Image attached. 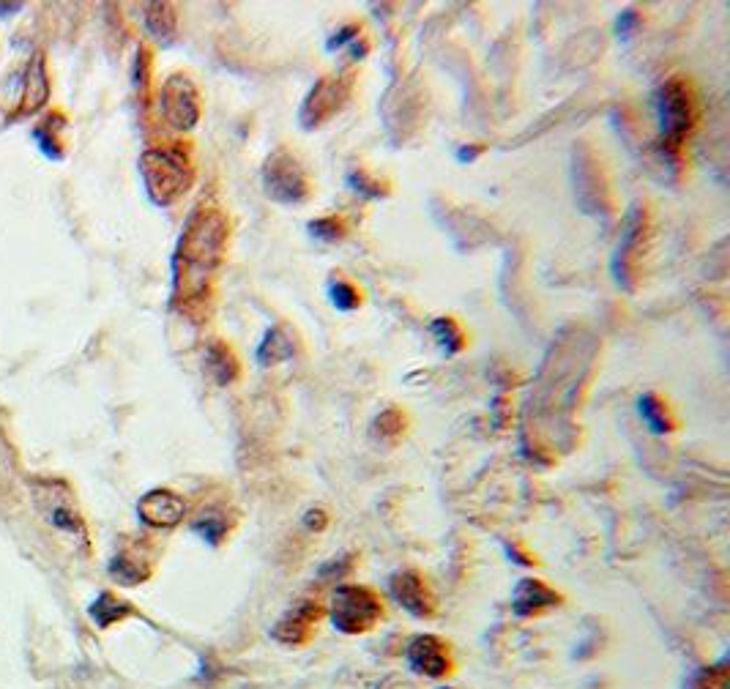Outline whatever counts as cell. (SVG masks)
Here are the masks:
<instances>
[{
    "label": "cell",
    "instance_id": "1",
    "mask_svg": "<svg viewBox=\"0 0 730 689\" xmlns=\"http://www.w3.org/2000/svg\"><path fill=\"white\" fill-rule=\"evenodd\" d=\"M230 241V219L214 203H203L189 216L173 258L175 299L197 304L211 293L216 271L222 268Z\"/></svg>",
    "mask_w": 730,
    "mask_h": 689
},
{
    "label": "cell",
    "instance_id": "2",
    "mask_svg": "<svg viewBox=\"0 0 730 689\" xmlns=\"http://www.w3.org/2000/svg\"><path fill=\"white\" fill-rule=\"evenodd\" d=\"M140 173H143L148 197L162 208L181 200L195 181V167L189 162V154L184 148H173V145L148 148L140 156Z\"/></svg>",
    "mask_w": 730,
    "mask_h": 689
},
{
    "label": "cell",
    "instance_id": "3",
    "mask_svg": "<svg viewBox=\"0 0 730 689\" xmlns=\"http://www.w3.org/2000/svg\"><path fill=\"white\" fill-rule=\"evenodd\" d=\"M657 113H659V140H662V151L676 156L681 145L687 143L692 129L698 126L700 107L698 96L692 91V85L684 77H670L659 85L657 91Z\"/></svg>",
    "mask_w": 730,
    "mask_h": 689
},
{
    "label": "cell",
    "instance_id": "4",
    "mask_svg": "<svg viewBox=\"0 0 730 689\" xmlns=\"http://www.w3.org/2000/svg\"><path fill=\"white\" fill-rule=\"evenodd\" d=\"M329 618L345 635H364L381 624L383 599L370 586H340L329 605Z\"/></svg>",
    "mask_w": 730,
    "mask_h": 689
},
{
    "label": "cell",
    "instance_id": "5",
    "mask_svg": "<svg viewBox=\"0 0 730 689\" xmlns=\"http://www.w3.org/2000/svg\"><path fill=\"white\" fill-rule=\"evenodd\" d=\"M263 186L266 195L279 206H301L312 195V181L307 170L288 148H277L263 165Z\"/></svg>",
    "mask_w": 730,
    "mask_h": 689
},
{
    "label": "cell",
    "instance_id": "6",
    "mask_svg": "<svg viewBox=\"0 0 730 689\" xmlns=\"http://www.w3.org/2000/svg\"><path fill=\"white\" fill-rule=\"evenodd\" d=\"M353 83H356V77L350 72L320 77L318 83L309 88L307 99L301 102V126L318 129V126L329 124L334 115H340L342 107L348 104L350 93H353Z\"/></svg>",
    "mask_w": 730,
    "mask_h": 689
},
{
    "label": "cell",
    "instance_id": "7",
    "mask_svg": "<svg viewBox=\"0 0 730 689\" xmlns=\"http://www.w3.org/2000/svg\"><path fill=\"white\" fill-rule=\"evenodd\" d=\"M159 104H162V115H165L167 124L178 132H189L200 121V93L186 74L167 77L162 93H159Z\"/></svg>",
    "mask_w": 730,
    "mask_h": 689
},
{
    "label": "cell",
    "instance_id": "8",
    "mask_svg": "<svg viewBox=\"0 0 730 689\" xmlns=\"http://www.w3.org/2000/svg\"><path fill=\"white\" fill-rule=\"evenodd\" d=\"M323 613L326 610H323L318 599H299L274 624L271 638L282 643V646H307L309 640L315 638V632H318Z\"/></svg>",
    "mask_w": 730,
    "mask_h": 689
},
{
    "label": "cell",
    "instance_id": "9",
    "mask_svg": "<svg viewBox=\"0 0 730 689\" xmlns=\"http://www.w3.org/2000/svg\"><path fill=\"white\" fill-rule=\"evenodd\" d=\"M405 659L408 668L424 679H446L454 670L452 648L438 635H416L405 648Z\"/></svg>",
    "mask_w": 730,
    "mask_h": 689
},
{
    "label": "cell",
    "instance_id": "10",
    "mask_svg": "<svg viewBox=\"0 0 730 689\" xmlns=\"http://www.w3.org/2000/svg\"><path fill=\"white\" fill-rule=\"evenodd\" d=\"M389 591L394 602L400 607H405L411 616L416 618H432L435 610H438V599L432 594L430 583L422 572L416 569H402V572H394L389 580Z\"/></svg>",
    "mask_w": 730,
    "mask_h": 689
},
{
    "label": "cell",
    "instance_id": "11",
    "mask_svg": "<svg viewBox=\"0 0 730 689\" xmlns=\"http://www.w3.org/2000/svg\"><path fill=\"white\" fill-rule=\"evenodd\" d=\"M137 515L151 528H175L186 517V501L173 490H151L137 501Z\"/></svg>",
    "mask_w": 730,
    "mask_h": 689
},
{
    "label": "cell",
    "instance_id": "12",
    "mask_svg": "<svg viewBox=\"0 0 730 689\" xmlns=\"http://www.w3.org/2000/svg\"><path fill=\"white\" fill-rule=\"evenodd\" d=\"M558 605H561V594L556 588L542 583V580H536V577H523L515 586V591H512V610L520 618L542 616V613Z\"/></svg>",
    "mask_w": 730,
    "mask_h": 689
},
{
    "label": "cell",
    "instance_id": "13",
    "mask_svg": "<svg viewBox=\"0 0 730 689\" xmlns=\"http://www.w3.org/2000/svg\"><path fill=\"white\" fill-rule=\"evenodd\" d=\"M47 93H50V85H47V72H44V55L36 52L28 63V69H25V93H22L20 115H31L39 107H44Z\"/></svg>",
    "mask_w": 730,
    "mask_h": 689
},
{
    "label": "cell",
    "instance_id": "14",
    "mask_svg": "<svg viewBox=\"0 0 730 689\" xmlns=\"http://www.w3.org/2000/svg\"><path fill=\"white\" fill-rule=\"evenodd\" d=\"M293 353H296V337H293V331L285 323H279V326L266 331V337H263L258 348V361L260 367H271V364H279V361L293 359Z\"/></svg>",
    "mask_w": 730,
    "mask_h": 689
},
{
    "label": "cell",
    "instance_id": "15",
    "mask_svg": "<svg viewBox=\"0 0 730 689\" xmlns=\"http://www.w3.org/2000/svg\"><path fill=\"white\" fill-rule=\"evenodd\" d=\"M206 367L219 386H230L241 375V364H238V356L233 353V348L219 340L211 342L206 348Z\"/></svg>",
    "mask_w": 730,
    "mask_h": 689
},
{
    "label": "cell",
    "instance_id": "16",
    "mask_svg": "<svg viewBox=\"0 0 730 689\" xmlns=\"http://www.w3.org/2000/svg\"><path fill=\"white\" fill-rule=\"evenodd\" d=\"M110 575L121 583V586H137L151 577V561L140 550H129V553H118L110 561Z\"/></svg>",
    "mask_w": 730,
    "mask_h": 689
},
{
    "label": "cell",
    "instance_id": "17",
    "mask_svg": "<svg viewBox=\"0 0 730 689\" xmlns=\"http://www.w3.org/2000/svg\"><path fill=\"white\" fill-rule=\"evenodd\" d=\"M88 616H91L99 627H113L118 621L134 616V607L129 605L126 599L115 597L110 591H104V594H99L96 602L88 607Z\"/></svg>",
    "mask_w": 730,
    "mask_h": 689
},
{
    "label": "cell",
    "instance_id": "18",
    "mask_svg": "<svg viewBox=\"0 0 730 689\" xmlns=\"http://www.w3.org/2000/svg\"><path fill=\"white\" fill-rule=\"evenodd\" d=\"M640 416H643V422L651 432H657V435H665V432L676 430V419H673V413H670L668 402L659 400L657 394H643L640 397Z\"/></svg>",
    "mask_w": 730,
    "mask_h": 689
},
{
    "label": "cell",
    "instance_id": "19",
    "mask_svg": "<svg viewBox=\"0 0 730 689\" xmlns=\"http://www.w3.org/2000/svg\"><path fill=\"white\" fill-rule=\"evenodd\" d=\"M145 25H148V31L154 33L156 39L170 42L175 36V28H178V14H175L170 3H151L145 9Z\"/></svg>",
    "mask_w": 730,
    "mask_h": 689
},
{
    "label": "cell",
    "instance_id": "20",
    "mask_svg": "<svg viewBox=\"0 0 730 689\" xmlns=\"http://www.w3.org/2000/svg\"><path fill=\"white\" fill-rule=\"evenodd\" d=\"M192 528H195V534L206 539L208 545H219L230 534V520H227L225 509H206V512H200Z\"/></svg>",
    "mask_w": 730,
    "mask_h": 689
},
{
    "label": "cell",
    "instance_id": "21",
    "mask_svg": "<svg viewBox=\"0 0 730 689\" xmlns=\"http://www.w3.org/2000/svg\"><path fill=\"white\" fill-rule=\"evenodd\" d=\"M47 517H50V523L55 525V528H61V531H66V534H74V536H80V539H85L83 517L77 515V509H74L66 498H61V501H55V504L47 506Z\"/></svg>",
    "mask_w": 730,
    "mask_h": 689
},
{
    "label": "cell",
    "instance_id": "22",
    "mask_svg": "<svg viewBox=\"0 0 730 689\" xmlns=\"http://www.w3.org/2000/svg\"><path fill=\"white\" fill-rule=\"evenodd\" d=\"M432 337L438 340L446 353H457V350H463L465 345V337H463V329L454 323L452 318H438L432 323Z\"/></svg>",
    "mask_w": 730,
    "mask_h": 689
},
{
    "label": "cell",
    "instance_id": "23",
    "mask_svg": "<svg viewBox=\"0 0 730 689\" xmlns=\"http://www.w3.org/2000/svg\"><path fill=\"white\" fill-rule=\"evenodd\" d=\"M329 299L340 312H353L361 304V290L348 279H334L329 285Z\"/></svg>",
    "mask_w": 730,
    "mask_h": 689
},
{
    "label": "cell",
    "instance_id": "24",
    "mask_svg": "<svg viewBox=\"0 0 730 689\" xmlns=\"http://www.w3.org/2000/svg\"><path fill=\"white\" fill-rule=\"evenodd\" d=\"M309 230L320 241H340V238L348 236V225H345L342 216H320L315 222H309Z\"/></svg>",
    "mask_w": 730,
    "mask_h": 689
},
{
    "label": "cell",
    "instance_id": "25",
    "mask_svg": "<svg viewBox=\"0 0 730 689\" xmlns=\"http://www.w3.org/2000/svg\"><path fill=\"white\" fill-rule=\"evenodd\" d=\"M728 684V662H720V665L700 670L692 681V689H728Z\"/></svg>",
    "mask_w": 730,
    "mask_h": 689
},
{
    "label": "cell",
    "instance_id": "26",
    "mask_svg": "<svg viewBox=\"0 0 730 689\" xmlns=\"http://www.w3.org/2000/svg\"><path fill=\"white\" fill-rule=\"evenodd\" d=\"M350 184H353V189L356 192H361V195H367V197H381L386 195V189H381V181H375V178H370V173L367 170H353L350 173Z\"/></svg>",
    "mask_w": 730,
    "mask_h": 689
},
{
    "label": "cell",
    "instance_id": "27",
    "mask_svg": "<svg viewBox=\"0 0 730 689\" xmlns=\"http://www.w3.org/2000/svg\"><path fill=\"white\" fill-rule=\"evenodd\" d=\"M350 569H353V558L342 556V558H337V561H329V564L323 566V569H320V577L326 580L329 575H334L337 580H340V577L350 575Z\"/></svg>",
    "mask_w": 730,
    "mask_h": 689
},
{
    "label": "cell",
    "instance_id": "28",
    "mask_svg": "<svg viewBox=\"0 0 730 689\" xmlns=\"http://www.w3.org/2000/svg\"><path fill=\"white\" fill-rule=\"evenodd\" d=\"M359 36H361L359 25H345L340 33H334L329 39V50H340V47H345L348 42H356Z\"/></svg>",
    "mask_w": 730,
    "mask_h": 689
},
{
    "label": "cell",
    "instance_id": "29",
    "mask_svg": "<svg viewBox=\"0 0 730 689\" xmlns=\"http://www.w3.org/2000/svg\"><path fill=\"white\" fill-rule=\"evenodd\" d=\"M326 525H329V515H326L323 509H309L307 515H304V528H307V531L320 534V531H326Z\"/></svg>",
    "mask_w": 730,
    "mask_h": 689
},
{
    "label": "cell",
    "instance_id": "30",
    "mask_svg": "<svg viewBox=\"0 0 730 689\" xmlns=\"http://www.w3.org/2000/svg\"><path fill=\"white\" fill-rule=\"evenodd\" d=\"M479 151H482V148H463V151H460V159H468V162H471Z\"/></svg>",
    "mask_w": 730,
    "mask_h": 689
},
{
    "label": "cell",
    "instance_id": "31",
    "mask_svg": "<svg viewBox=\"0 0 730 689\" xmlns=\"http://www.w3.org/2000/svg\"><path fill=\"white\" fill-rule=\"evenodd\" d=\"M9 9H22L20 3H11V6H0V14H11Z\"/></svg>",
    "mask_w": 730,
    "mask_h": 689
},
{
    "label": "cell",
    "instance_id": "32",
    "mask_svg": "<svg viewBox=\"0 0 730 689\" xmlns=\"http://www.w3.org/2000/svg\"><path fill=\"white\" fill-rule=\"evenodd\" d=\"M438 689H452V687H438Z\"/></svg>",
    "mask_w": 730,
    "mask_h": 689
}]
</instances>
